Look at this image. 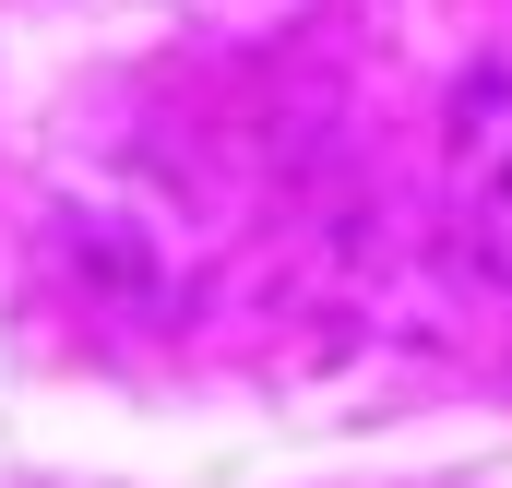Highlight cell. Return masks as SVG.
<instances>
[{"instance_id": "6da1fadb", "label": "cell", "mask_w": 512, "mask_h": 488, "mask_svg": "<svg viewBox=\"0 0 512 488\" xmlns=\"http://www.w3.org/2000/svg\"><path fill=\"white\" fill-rule=\"evenodd\" d=\"M477 239H489V262L512 274V143L489 155V179H477Z\"/></svg>"}]
</instances>
